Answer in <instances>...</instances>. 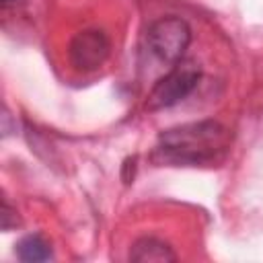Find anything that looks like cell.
Returning a JSON list of instances; mask_svg holds the SVG:
<instances>
[{"label":"cell","mask_w":263,"mask_h":263,"mask_svg":"<svg viewBox=\"0 0 263 263\" xmlns=\"http://www.w3.org/2000/svg\"><path fill=\"white\" fill-rule=\"evenodd\" d=\"M199 76H201V70L193 60H185V58L179 60L152 86V90L148 95V107L164 109V107H173V105L181 103L195 90Z\"/></svg>","instance_id":"2"},{"label":"cell","mask_w":263,"mask_h":263,"mask_svg":"<svg viewBox=\"0 0 263 263\" xmlns=\"http://www.w3.org/2000/svg\"><path fill=\"white\" fill-rule=\"evenodd\" d=\"M129 259L136 263H168L175 261L177 255L164 240H158L154 236H144L134 242Z\"/></svg>","instance_id":"5"},{"label":"cell","mask_w":263,"mask_h":263,"mask_svg":"<svg viewBox=\"0 0 263 263\" xmlns=\"http://www.w3.org/2000/svg\"><path fill=\"white\" fill-rule=\"evenodd\" d=\"M146 41L152 55H156L160 62L177 64L185 58L191 43V29L179 16H162L148 27Z\"/></svg>","instance_id":"3"},{"label":"cell","mask_w":263,"mask_h":263,"mask_svg":"<svg viewBox=\"0 0 263 263\" xmlns=\"http://www.w3.org/2000/svg\"><path fill=\"white\" fill-rule=\"evenodd\" d=\"M111 43L105 31L101 29H84L74 35L70 41V60L82 72H92L105 64L109 55Z\"/></svg>","instance_id":"4"},{"label":"cell","mask_w":263,"mask_h":263,"mask_svg":"<svg viewBox=\"0 0 263 263\" xmlns=\"http://www.w3.org/2000/svg\"><path fill=\"white\" fill-rule=\"evenodd\" d=\"M228 129L218 121H193L160 134L154 154L168 164H205L228 150Z\"/></svg>","instance_id":"1"},{"label":"cell","mask_w":263,"mask_h":263,"mask_svg":"<svg viewBox=\"0 0 263 263\" xmlns=\"http://www.w3.org/2000/svg\"><path fill=\"white\" fill-rule=\"evenodd\" d=\"M10 2H16V0H2V4H10Z\"/></svg>","instance_id":"7"},{"label":"cell","mask_w":263,"mask_h":263,"mask_svg":"<svg viewBox=\"0 0 263 263\" xmlns=\"http://www.w3.org/2000/svg\"><path fill=\"white\" fill-rule=\"evenodd\" d=\"M16 255L21 261L27 263H39L51 259V247L41 234H27L16 245Z\"/></svg>","instance_id":"6"}]
</instances>
